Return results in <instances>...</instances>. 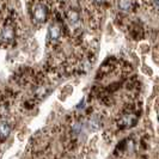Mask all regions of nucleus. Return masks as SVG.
I'll return each mask as SVG.
<instances>
[{
	"label": "nucleus",
	"mask_w": 159,
	"mask_h": 159,
	"mask_svg": "<svg viewBox=\"0 0 159 159\" xmlns=\"http://www.w3.org/2000/svg\"><path fill=\"white\" fill-rule=\"evenodd\" d=\"M15 36V32H13V29L10 28V26H6L2 29L1 31V39L4 41H11Z\"/></svg>",
	"instance_id": "obj_4"
},
{
	"label": "nucleus",
	"mask_w": 159,
	"mask_h": 159,
	"mask_svg": "<svg viewBox=\"0 0 159 159\" xmlns=\"http://www.w3.org/2000/svg\"><path fill=\"white\" fill-rule=\"evenodd\" d=\"M49 39L50 40H57L59 36H60V26L57 24H53L49 26Z\"/></svg>",
	"instance_id": "obj_3"
},
{
	"label": "nucleus",
	"mask_w": 159,
	"mask_h": 159,
	"mask_svg": "<svg viewBox=\"0 0 159 159\" xmlns=\"http://www.w3.org/2000/svg\"><path fill=\"white\" fill-rule=\"evenodd\" d=\"M93 1H95V2H97V4H102L104 0H93Z\"/></svg>",
	"instance_id": "obj_9"
},
{
	"label": "nucleus",
	"mask_w": 159,
	"mask_h": 159,
	"mask_svg": "<svg viewBox=\"0 0 159 159\" xmlns=\"http://www.w3.org/2000/svg\"><path fill=\"white\" fill-rule=\"evenodd\" d=\"M152 2H153V6L159 10V0H152Z\"/></svg>",
	"instance_id": "obj_8"
},
{
	"label": "nucleus",
	"mask_w": 159,
	"mask_h": 159,
	"mask_svg": "<svg viewBox=\"0 0 159 159\" xmlns=\"http://www.w3.org/2000/svg\"><path fill=\"white\" fill-rule=\"evenodd\" d=\"M117 6H119V8L121 11L128 12L130 8L133 7V1L132 0H119Z\"/></svg>",
	"instance_id": "obj_5"
},
{
	"label": "nucleus",
	"mask_w": 159,
	"mask_h": 159,
	"mask_svg": "<svg viewBox=\"0 0 159 159\" xmlns=\"http://www.w3.org/2000/svg\"><path fill=\"white\" fill-rule=\"evenodd\" d=\"M136 116L134 114H125L121 119L117 121V126L121 128H129L133 127L136 123Z\"/></svg>",
	"instance_id": "obj_1"
},
{
	"label": "nucleus",
	"mask_w": 159,
	"mask_h": 159,
	"mask_svg": "<svg viewBox=\"0 0 159 159\" xmlns=\"http://www.w3.org/2000/svg\"><path fill=\"white\" fill-rule=\"evenodd\" d=\"M34 17H35V19L37 22L43 23L46 20V18H47V10H46V7L43 5H41V4L37 5L34 10Z\"/></svg>",
	"instance_id": "obj_2"
},
{
	"label": "nucleus",
	"mask_w": 159,
	"mask_h": 159,
	"mask_svg": "<svg viewBox=\"0 0 159 159\" xmlns=\"http://www.w3.org/2000/svg\"><path fill=\"white\" fill-rule=\"evenodd\" d=\"M67 16H68V20H70V23L71 24H75L78 20H79V15H78L77 11H73V10H72V11L68 12Z\"/></svg>",
	"instance_id": "obj_7"
},
{
	"label": "nucleus",
	"mask_w": 159,
	"mask_h": 159,
	"mask_svg": "<svg viewBox=\"0 0 159 159\" xmlns=\"http://www.w3.org/2000/svg\"><path fill=\"white\" fill-rule=\"evenodd\" d=\"M10 132H11L10 125H8L7 122H1V123H0V136H1L2 139H5V138H7V135L10 134Z\"/></svg>",
	"instance_id": "obj_6"
},
{
	"label": "nucleus",
	"mask_w": 159,
	"mask_h": 159,
	"mask_svg": "<svg viewBox=\"0 0 159 159\" xmlns=\"http://www.w3.org/2000/svg\"><path fill=\"white\" fill-rule=\"evenodd\" d=\"M158 117H159V114H158Z\"/></svg>",
	"instance_id": "obj_10"
}]
</instances>
